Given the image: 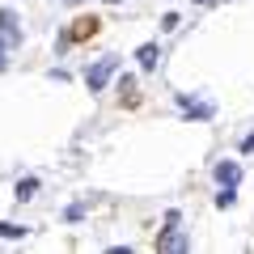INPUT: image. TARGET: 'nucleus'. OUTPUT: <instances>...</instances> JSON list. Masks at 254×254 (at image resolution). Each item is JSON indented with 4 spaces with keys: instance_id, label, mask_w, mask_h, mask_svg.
Listing matches in <instances>:
<instances>
[{
    "instance_id": "f257e3e1",
    "label": "nucleus",
    "mask_w": 254,
    "mask_h": 254,
    "mask_svg": "<svg viewBox=\"0 0 254 254\" xmlns=\"http://www.w3.org/2000/svg\"><path fill=\"white\" fill-rule=\"evenodd\" d=\"M115 68H119V55H106V60L89 64V72H85V85H89L93 93H102V89L110 85V76H115Z\"/></svg>"
},
{
    "instance_id": "f03ea898",
    "label": "nucleus",
    "mask_w": 254,
    "mask_h": 254,
    "mask_svg": "<svg viewBox=\"0 0 254 254\" xmlns=\"http://www.w3.org/2000/svg\"><path fill=\"white\" fill-rule=\"evenodd\" d=\"M174 225H178V220H170V229L157 237V250H165V254L170 250H190V237L182 233V229H174Z\"/></svg>"
},
{
    "instance_id": "7ed1b4c3",
    "label": "nucleus",
    "mask_w": 254,
    "mask_h": 254,
    "mask_svg": "<svg viewBox=\"0 0 254 254\" xmlns=\"http://www.w3.org/2000/svg\"><path fill=\"white\" fill-rule=\"evenodd\" d=\"M216 182L220 187H237V182H242V165L237 161H220L216 165Z\"/></svg>"
},
{
    "instance_id": "20e7f679",
    "label": "nucleus",
    "mask_w": 254,
    "mask_h": 254,
    "mask_svg": "<svg viewBox=\"0 0 254 254\" xmlns=\"http://www.w3.org/2000/svg\"><path fill=\"white\" fill-rule=\"evenodd\" d=\"M0 30H4L9 43H17V38H21V26H17V13H13V9H0Z\"/></svg>"
},
{
    "instance_id": "39448f33",
    "label": "nucleus",
    "mask_w": 254,
    "mask_h": 254,
    "mask_svg": "<svg viewBox=\"0 0 254 254\" xmlns=\"http://www.w3.org/2000/svg\"><path fill=\"white\" fill-rule=\"evenodd\" d=\"M136 60H140V68H157V43H144L136 51Z\"/></svg>"
},
{
    "instance_id": "423d86ee",
    "label": "nucleus",
    "mask_w": 254,
    "mask_h": 254,
    "mask_svg": "<svg viewBox=\"0 0 254 254\" xmlns=\"http://www.w3.org/2000/svg\"><path fill=\"white\" fill-rule=\"evenodd\" d=\"M34 190H38V178H21L17 182V199H30Z\"/></svg>"
},
{
    "instance_id": "0eeeda50",
    "label": "nucleus",
    "mask_w": 254,
    "mask_h": 254,
    "mask_svg": "<svg viewBox=\"0 0 254 254\" xmlns=\"http://www.w3.org/2000/svg\"><path fill=\"white\" fill-rule=\"evenodd\" d=\"M0 237H26V225H13V220H4V225H0Z\"/></svg>"
},
{
    "instance_id": "6e6552de",
    "label": "nucleus",
    "mask_w": 254,
    "mask_h": 254,
    "mask_svg": "<svg viewBox=\"0 0 254 254\" xmlns=\"http://www.w3.org/2000/svg\"><path fill=\"white\" fill-rule=\"evenodd\" d=\"M233 199H237V195H233V187H225V190L216 195V208H233Z\"/></svg>"
},
{
    "instance_id": "1a4fd4ad",
    "label": "nucleus",
    "mask_w": 254,
    "mask_h": 254,
    "mask_svg": "<svg viewBox=\"0 0 254 254\" xmlns=\"http://www.w3.org/2000/svg\"><path fill=\"white\" fill-rule=\"evenodd\" d=\"M4 43H9V38H0V72L9 68V55H4Z\"/></svg>"
},
{
    "instance_id": "9d476101",
    "label": "nucleus",
    "mask_w": 254,
    "mask_h": 254,
    "mask_svg": "<svg viewBox=\"0 0 254 254\" xmlns=\"http://www.w3.org/2000/svg\"><path fill=\"white\" fill-rule=\"evenodd\" d=\"M242 153H254V131H250V136L242 140Z\"/></svg>"
},
{
    "instance_id": "9b49d317",
    "label": "nucleus",
    "mask_w": 254,
    "mask_h": 254,
    "mask_svg": "<svg viewBox=\"0 0 254 254\" xmlns=\"http://www.w3.org/2000/svg\"><path fill=\"white\" fill-rule=\"evenodd\" d=\"M199 4H212V0H199Z\"/></svg>"
}]
</instances>
